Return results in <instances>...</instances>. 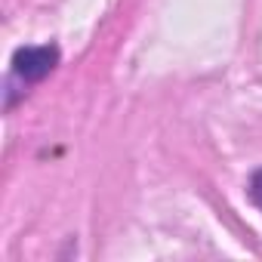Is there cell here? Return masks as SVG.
I'll return each instance as SVG.
<instances>
[{
    "mask_svg": "<svg viewBox=\"0 0 262 262\" xmlns=\"http://www.w3.org/2000/svg\"><path fill=\"white\" fill-rule=\"evenodd\" d=\"M59 65V47L56 43H43V47H22L13 56V77L28 86V83H40L47 74H53V68Z\"/></svg>",
    "mask_w": 262,
    "mask_h": 262,
    "instance_id": "6da1fadb",
    "label": "cell"
},
{
    "mask_svg": "<svg viewBox=\"0 0 262 262\" xmlns=\"http://www.w3.org/2000/svg\"><path fill=\"white\" fill-rule=\"evenodd\" d=\"M247 194H250V201L262 210V167L259 170H253V176H250V188H247Z\"/></svg>",
    "mask_w": 262,
    "mask_h": 262,
    "instance_id": "7a4b0ae2",
    "label": "cell"
}]
</instances>
